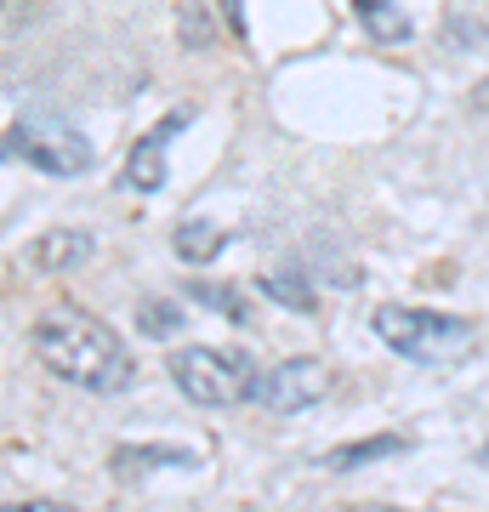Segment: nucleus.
Masks as SVG:
<instances>
[{
  "label": "nucleus",
  "mask_w": 489,
  "mask_h": 512,
  "mask_svg": "<svg viewBox=\"0 0 489 512\" xmlns=\"http://www.w3.org/2000/svg\"><path fill=\"white\" fill-rule=\"evenodd\" d=\"M478 461H484V467H489V444H484V450H478Z\"/></svg>",
  "instance_id": "15"
},
{
  "label": "nucleus",
  "mask_w": 489,
  "mask_h": 512,
  "mask_svg": "<svg viewBox=\"0 0 489 512\" xmlns=\"http://www.w3.org/2000/svg\"><path fill=\"white\" fill-rule=\"evenodd\" d=\"M0 160H6V143H0Z\"/></svg>",
  "instance_id": "16"
},
{
  "label": "nucleus",
  "mask_w": 489,
  "mask_h": 512,
  "mask_svg": "<svg viewBox=\"0 0 489 512\" xmlns=\"http://www.w3.org/2000/svg\"><path fill=\"white\" fill-rule=\"evenodd\" d=\"M222 239H228V234H222L217 222H205V217H200V222H182L171 245H177V256L188 262V268H205V262L222 251Z\"/></svg>",
  "instance_id": "9"
},
{
  "label": "nucleus",
  "mask_w": 489,
  "mask_h": 512,
  "mask_svg": "<svg viewBox=\"0 0 489 512\" xmlns=\"http://www.w3.org/2000/svg\"><path fill=\"white\" fill-rule=\"evenodd\" d=\"M97 251V239L80 234V228H52V234L35 239V268H46V274H69V268H80L86 256Z\"/></svg>",
  "instance_id": "7"
},
{
  "label": "nucleus",
  "mask_w": 489,
  "mask_h": 512,
  "mask_svg": "<svg viewBox=\"0 0 489 512\" xmlns=\"http://www.w3.org/2000/svg\"><path fill=\"white\" fill-rule=\"evenodd\" d=\"M370 330H376L399 359H416V365H455V359H467L472 342H478V330H472L467 319L433 313V308H399V302H387V308L370 313Z\"/></svg>",
  "instance_id": "2"
},
{
  "label": "nucleus",
  "mask_w": 489,
  "mask_h": 512,
  "mask_svg": "<svg viewBox=\"0 0 489 512\" xmlns=\"http://www.w3.org/2000/svg\"><path fill=\"white\" fill-rule=\"evenodd\" d=\"M381 512H399V507H381Z\"/></svg>",
  "instance_id": "17"
},
{
  "label": "nucleus",
  "mask_w": 489,
  "mask_h": 512,
  "mask_svg": "<svg viewBox=\"0 0 489 512\" xmlns=\"http://www.w3.org/2000/svg\"><path fill=\"white\" fill-rule=\"evenodd\" d=\"M6 154L29 160L35 171H52V177H80L91 165V143L63 120H18L12 137H6Z\"/></svg>",
  "instance_id": "4"
},
{
  "label": "nucleus",
  "mask_w": 489,
  "mask_h": 512,
  "mask_svg": "<svg viewBox=\"0 0 489 512\" xmlns=\"http://www.w3.org/2000/svg\"><path fill=\"white\" fill-rule=\"evenodd\" d=\"M262 291L273 302H285L290 313H313V291L302 285V268H279V274H262Z\"/></svg>",
  "instance_id": "10"
},
{
  "label": "nucleus",
  "mask_w": 489,
  "mask_h": 512,
  "mask_svg": "<svg viewBox=\"0 0 489 512\" xmlns=\"http://www.w3.org/2000/svg\"><path fill=\"white\" fill-rule=\"evenodd\" d=\"M35 353L40 365L86 393H120L131 382V353L103 319L80 308H52L35 319Z\"/></svg>",
  "instance_id": "1"
},
{
  "label": "nucleus",
  "mask_w": 489,
  "mask_h": 512,
  "mask_svg": "<svg viewBox=\"0 0 489 512\" xmlns=\"http://www.w3.org/2000/svg\"><path fill=\"white\" fill-rule=\"evenodd\" d=\"M194 302H205V308H217L222 319H245V296L239 291H228V285H194Z\"/></svg>",
  "instance_id": "13"
},
{
  "label": "nucleus",
  "mask_w": 489,
  "mask_h": 512,
  "mask_svg": "<svg viewBox=\"0 0 489 512\" xmlns=\"http://www.w3.org/2000/svg\"><path fill=\"white\" fill-rule=\"evenodd\" d=\"M165 370H171V382H177L194 404H205V410H228V404L251 399V387H256L251 359H245V353H222V348H177L165 359Z\"/></svg>",
  "instance_id": "3"
},
{
  "label": "nucleus",
  "mask_w": 489,
  "mask_h": 512,
  "mask_svg": "<svg viewBox=\"0 0 489 512\" xmlns=\"http://www.w3.org/2000/svg\"><path fill=\"white\" fill-rule=\"evenodd\" d=\"M353 12H359V23L370 29V40H381V46L410 40V18L399 12V0H353Z\"/></svg>",
  "instance_id": "8"
},
{
  "label": "nucleus",
  "mask_w": 489,
  "mask_h": 512,
  "mask_svg": "<svg viewBox=\"0 0 489 512\" xmlns=\"http://www.w3.org/2000/svg\"><path fill=\"white\" fill-rule=\"evenodd\" d=\"M330 393V370L319 359H279L268 376H256L251 399L262 410H279V416H296V410H308Z\"/></svg>",
  "instance_id": "5"
},
{
  "label": "nucleus",
  "mask_w": 489,
  "mask_h": 512,
  "mask_svg": "<svg viewBox=\"0 0 489 512\" xmlns=\"http://www.w3.org/2000/svg\"><path fill=\"white\" fill-rule=\"evenodd\" d=\"M0 512H74V507H63V501H12V507H0Z\"/></svg>",
  "instance_id": "14"
},
{
  "label": "nucleus",
  "mask_w": 489,
  "mask_h": 512,
  "mask_svg": "<svg viewBox=\"0 0 489 512\" xmlns=\"http://www.w3.org/2000/svg\"><path fill=\"white\" fill-rule=\"evenodd\" d=\"M137 325H143L148 336H177V330H182V313H177V302H165V296H148L143 308H137Z\"/></svg>",
  "instance_id": "12"
},
{
  "label": "nucleus",
  "mask_w": 489,
  "mask_h": 512,
  "mask_svg": "<svg viewBox=\"0 0 489 512\" xmlns=\"http://www.w3.org/2000/svg\"><path fill=\"white\" fill-rule=\"evenodd\" d=\"M177 126H182V114H165L160 126L148 131L143 143L131 148V165H126V183L137 188V194H154V188L165 183V143L177 137Z\"/></svg>",
  "instance_id": "6"
},
{
  "label": "nucleus",
  "mask_w": 489,
  "mask_h": 512,
  "mask_svg": "<svg viewBox=\"0 0 489 512\" xmlns=\"http://www.w3.org/2000/svg\"><path fill=\"white\" fill-rule=\"evenodd\" d=\"M404 439L399 433H381V439H364V444H347V450H336L330 456V467L336 473H347V467H364V461H387V456H399Z\"/></svg>",
  "instance_id": "11"
}]
</instances>
